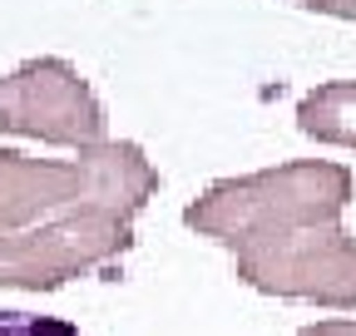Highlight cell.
Segmentation results:
<instances>
[{
    "instance_id": "cell-5",
    "label": "cell",
    "mask_w": 356,
    "mask_h": 336,
    "mask_svg": "<svg viewBox=\"0 0 356 336\" xmlns=\"http://www.w3.org/2000/svg\"><path fill=\"white\" fill-rule=\"evenodd\" d=\"M95 149H79V158H30L20 149H0V233L35 228L40 218L74 208L95 188Z\"/></svg>"
},
{
    "instance_id": "cell-2",
    "label": "cell",
    "mask_w": 356,
    "mask_h": 336,
    "mask_svg": "<svg viewBox=\"0 0 356 336\" xmlns=\"http://www.w3.org/2000/svg\"><path fill=\"white\" fill-rule=\"evenodd\" d=\"M356 198V178L346 163L327 158H297L277 168H257L243 178H218L184 208V223L218 242V247H243L252 237L302 228V223H341V213Z\"/></svg>"
},
{
    "instance_id": "cell-9",
    "label": "cell",
    "mask_w": 356,
    "mask_h": 336,
    "mask_svg": "<svg viewBox=\"0 0 356 336\" xmlns=\"http://www.w3.org/2000/svg\"><path fill=\"white\" fill-rule=\"evenodd\" d=\"M297 336H356V321H346V317H332V321H312V326H302Z\"/></svg>"
},
{
    "instance_id": "cell-7",
    "label": "cell",
    "mask_w": 356,
    "mask_h": 336,
    "mask_svg": "<svg viewBox=\"0 0 356 336\" xmlns=\"http://www.w3.org/2000/svg\"><path fill=\"white\" fill-rule=\"evenodd\" d=\"M0 336H84L65 317H35V312H0Z\"/></svg>"
},
{
    "instance_id": "cell-4",
    "label": "cell",
    "mask_w": 356,
    "mask_h": 336,
    "mask_svg": "<svg viewBox=\"0 0 356 336\" xmlns=\"http://www.w3.org/2000/svg\"><path fill=\"white\" fill-rule=\"evenodd\" d=\"M104 104L89 90V79L70 60H30L0 79V129L60 144V149H95L104 144Z\"/></svg>"
},
{
    "instance_id": "cell-8",
    "label": "cell",
    "mask_w": 356,
    "mask_h": 336,
    "mask_svg": "<svg viewBox=\"0 0 356 336\" xmlns=\"http://www.w3.org/2000/svg\"><path fill=\"white\" fill-rule=\"evenodd\" d=\"M287 6L317 10V15H337V20H356V0H287Z\"/></svg>"
},
{
    "instance_id": "cell-6",
    "label": "cell",
    "mask_w": 356,
    "mask_h": 336,
    "mask_svg": "<svg viewBox=\"0 0 356 336\" xmlns=\"http://www.w3.org/2000/svg\"><path fill=\"white\" fill-rule=\"evenodd\" d=\"M297 129L332 149H356V79H332L307 90L297 104Z\"/></svg>"
},
{
    "instance_id": "cell-3",
    "label": "cell",
    "mask_w": 356,
    "mask_h": 336,
    "mask_svg": "<svg viewBox=\"0 0 356 336\" xmlns=\"http://www.w3.org/2000/svg\"><path fill=\"white\" fill-rule=\"evenodd\" d=\"M233 277L262 297L356 312V237L341 223H302L233 247Z\"/></svg>"
},
{
    "instance_id": "cell-1",
    "label": "cell",
    "mask_w": 356,
    "mask_h": 336,
    "mask_svg": "<svg viewBox=\"0 0 356 336\" xmlns=\"http://www.w3.org/2000/svg\"><path fill=\"white\" fill-rule=\"evenodd\" d=\"M95 188L74 208L50 223L0 233V292H55L79 277L114 282L124 252L134 247V218L159 193V168L129 139L95 144Z\"/></svg>"
}]
</instances>
